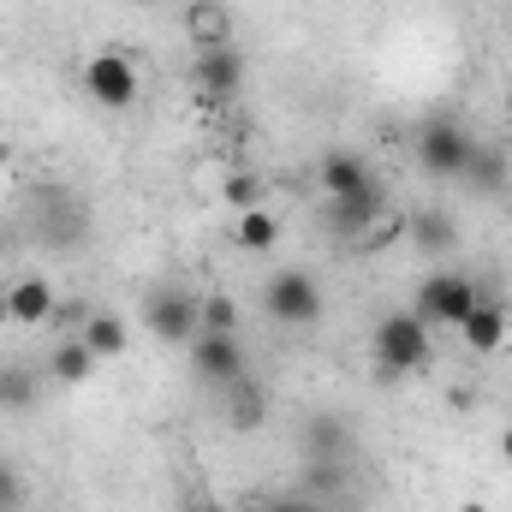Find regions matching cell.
<instances>
[{"instance_id": "ac0fdd59", "label": "cell", "mask_w": 512, "mask_h": 512, "mask_svg": "<svg viewBox=\"0 0 512 512\" xmlns=\"http://www.w3.org/2000/svg\"><path fill=\"white\" fill-rule=\"evenodd\" d=\"M459 179H465L471 191H501V185H507V155H501V149H483V143H477Z\"/></svg>"}, {"instance_id": "6da1fadb", "label": "cell", "mask_w": 512, "mask_h": 512, "mask_svg": "<svg viewBox=\"0 0 512 512\" xmlns=\"http://www.w3.org/2000/svg\"><path fill=\"white\" fill-rule=\"evenodd\" d=\"M370 352H376V370H382V376H411V370H423V364L435 358L429 322H423L417 310H387L382 322H376Z\"/></svg>"}, {"instance_id": "52a82bcc", "label": "cell", "mask_w": 512, "mask_h": 512, "mask_svg": "<svg viewBox=\"0 0 512 512\" xmlns=\"http://www.w3.org/2000/svg\"><path fill=\"white\" fill-rule=\"evenodd\" d=\"M322 221L340 233V239H370L376 227L387 221V185L382 179H370L364 191H352V197H328V209H322Z\"/></svg>"}, {"instance_id": "7a4b0ae2", "label": "cell", "mask_w": 512, "mask_h": 512, "mask_svg": "<svg viewBox=\"0 0 512 512\" xmlns=\"http://www.w3.org/2000/svg\"><path fill=\"white\" fill-rule=\"evenodd\" d=\"M262 310H268V322H280V328H316L322 310H328V298H322V280H316L310 268H280V274L262 286Z\"/></svg>"}, {"instance_id": "ba28073f", "label": "cell", "mask_w": 512, "mask_h": 512, "mask_svg": "<svg viewBox=\"0 0 512 512\" xmlns=\"http://www.w3.org/2000/svg\"><path fill=\"white\" fill-rule=\"evenodd\" d=\"M191 376L209 387H233L245 376V352H239V334H197L191 340Z\"/></svg>"}, {"instance_id": "83f0119b", "label": "cell", "mask_w": 512, "mask_h": 512, "mask_svg": "<svg viewBox=\"0 0 512 512\" xmlns=\"http://www.w3.org/2000/svg\"><path fill=\"white\" fill-rule=\"evenodd\" d=\"M501 459L512 465V429H501Z\"/></svg>"}, {"instance_id": "9c48e42d", "label": "cell", "mask_w": 512, "mask_h": 512, "mask_svg": "<svg viewBox=\"0 0 512 512\" xmlns=\"http://www.w3.org/2000/svg\"><path fill=\"white\" fill-rule=\"evenodd\" d=\"M191 84L209 96V102H227V96H239V84H245V54L227 42V48H197V60H191Z\"/></svg>"}, {"instance_id": "5bb4252c", "label": "cell", "mask_w": 512, "mask_h": 512, "mask_svg": "<svg viewBox=\"0 0 512 512\" xmlns=\"http://www.w3.org/2000/svg\"><path fill=\"white\" fill-rule=\"evenodd\" d=\"M376 173H370V161L364 155H352V149H328L322 155V191L328 197H352V191H364Z\"/></svg>"}, {"instance_id": "ffe728a7", "label": "cell", "mask_w": 512, "mask_h": 512, "mask_svg": "<svg viewBox=\"0 0 512 512\" xmlns=\"http://www.w3.org/2000/svg\"><path fill=\"white\" fill-rule=\"evenodd\" d=\"M197 322H203V334H239V298H227V292L197 298Z\"/></svg>"}, {"instance_id": "d6986e66", "label": "cell", "mask_w": 512, "mask_h": 512, "mask_svg": "<svg viewBox=\"0 0 512 512\" xmlns=\"http://www.w3.org/2000/svg\"><path fill=\"white\" fill-rule=\"evenodd\" d=\"M233 239H239V245H245V251H274V239H280V221H274V215H268V209H245V215H239V227H233Z\"/></svg>"}, {"instance_id": "f546056e", "label": "cell", "mask_w": 512, "mask_h": 512, "mask_svg": "<svg viewBox=\"0 0 512 512\" xmlns=\"http://www.w3.org/2000/svg\"><path fill=\"white\" fill-rule=\"evenodd\" d=\"M0 322H6V292H0Z\"/></svg>"}, {"instance_id": "30bf717a", "label": "cell", "mask_w": 512, "mask_h": 512, "mask_svg": "<svg viewBox=\"0 0 512 512\" xmlns=\"http://www.w3.org/2000/svg\"><path fill=\"white\" fill-rule=\"evenodd\" d=\"M298 441H304V459H340V465H352V453H358V435H352V423L340 411H310L304 429H298Z\"/></svg>"}, {"instance_id": "484cf974", "label": "cell", "mask_w": 512, "mask_h": 512, "mask_svg": "<svg viewBox=\"0 0 512 512\" xmlns=\"http://www.w3.org/2000/svg\"><path fill=\"white\" fill-rule=\"evenodd\" d=\"M90 316H96V310H90V298H60L48 322H54V328H78V334H84V322H90Z\"/></svg>"}, {"instance_id": "e0dca14e", "label": "cell", "mask_w": 512, "mask_h": 512, "mask_svg": "<svg viewBox=\"0 0 512 512\" xmlns=\"http://www.w3.org/2000/svg\"><path fill=\"white\" fill-rule=\"evenodd\" d=\"M78 340H84L96 358H120V352L131 346V328L114 316V310H96V316L84 322V334H78Z\"/></svg>"}, {"instance_id": "2e32d148", "label": "cell", "mask_w": 512, "mask_h": 512, "mask_svg": "<svg viewBox=\"0 0 512 512\" xmlns=\"http://www.w3.org/2000/svg\"><path fill=\"white\" fill-rule=\"evenodd\" d=\"M185 30H191L197 48H227V42H233V24H227V6H221V0H197V6L185 12Z\"/></svg>"}, {"instance_id": "8fae6325", "label": "cell", "mask_w": 512, "mask_h": 512, "mask_svg": "<svg viewBox=\"0 0 512 512\" xmlns=\"http://www.w3.org/2000/svg\"><path fill=\"white\" fill-rule=\"evenodd\" d=\"M54 304H60V292H54L42 274H24V280L6 292V322H18V328H42V322L54 316Z\"/></svg>"}, {"instance_id": "603a6c76", "label": "cell", "mask_w": 512, "mask_h": 512, "mask_svg": "<svg viewBox=\"0 0 512 512\" xmlns=\"http://www.w3.org/2000/svg\"><path fill=\"white\" fill-rule=\"evenodd\" d=\"M0 405H6V411L36 405V376H24V370H0Z\"/></svg>"}, {"instance_id": "5b68a950", "label": "cell", "mask_w": 512, "mask_h": 512, "mask_svg": "<svg viewBox=\"0 0 512 512\" xmlns=\"http://www.w3.org/2000/svg\"><path fill=\"white\" fill-rule=\"evenodd\" d=\"M143 322H149V334L167 340V346H191V340L203 334V322H197V298H191L185 286H155V292L143 298Z\"/></svg>"}, {"instance_id": "3957f363", "label": "cell", "mask_w": 512, "mask_h": 512, "mask_svg": "<svg viewBox=\"0 0 512 512\" xmlns=\"http://www.w3.org/2000/svg\"><path fill=\"white\" fill-rule=\"evenodd\" d=\"M471 149H477V137L465 131L459 114H429V120L417 126V173H429V179H459L465 161H471Z\"/></svg>"}, {"instance_id": "7402d4cb", "label": "cell", "mask_w": 512, "mask_h": 512, "mask_svg": "<svg viewBox=\"0 0 512 512\" xmlns=\"http://www.w3.org/2000/svg\"><path fill=\"white\" fill-rule=\"evenodd\" d=\"M346 471H352V465H340V459H304V495H328V489H340Z\"/></svg>"}, {"instance_id": "7c38bea8", "label": "cell", "mask_w": 512, "mask_h": 512, "mask_svg": "<svg viewBox=\"0 0 512 512\" xmlns=\"http://www.w3.org/2000/svg\"><path fill=\"white\" fill-rule=\"evenodd\" d=\"M459 340H465L471 352H501V346H507V304L483 292V298L471 304V316L459 322Z\"/></svg>"}, {"instance_id": "4fadbf2b", "label": "cell", "mask_w": 512, "mask_h": 512, "mask_svg": "<svg viewBox=\"0 0 512 512\" xmlns=\"http://www.w3.org/2000/svg\"><path fill=\"white\" fill-rule=\"evenodd\" d=\"M405 233H411V245L423 256H447L453 245H459V221L447 215V209H411V221H405Z\"/></svg>"}, {"instance_id": "9a60e30c", "label": "cell", "mask_w": 512, "mask_h": 512, "mask_svg": "<svg viewBox=\"0 0 512 512\" xmlns=\"http://www.w3.org/2000/svg\"><path fill=\"white\" fill-rule=\"evenodd\" d=\"M96 364H102V358H96V352H90L78 334H66V340L48 352V376H54V382H66V387L90 382V370H96Z\"/></svg>"}, {"instance_id": "44dd1931", "label": "cell", "mask_w": 512, "mask_h": 512, "mask_svg": "<svg viewBox=\"0 0 512 512\" xmlns=\"http://www.w3.org/2000/svg\"><path fill=\"white\" fill-rule=\"evenodd\" d=\"M262 417H268V399H262V387L233 382V405H227V423H233V429H256Z\"/></svg>"}, {"instance_id": "277c9868", "label": "cell", "mask_w": 512, "mask_h": 512, "mask_svg": "<svg viewBox=\"0 0 512 512\" xmlns=\"http://www.w3.org/2000/svg\"><path fill=\"white\" fill-rule=\"evenodd\" d=\"M483 298V286L471 280V274H459V268H441V274H429L423 286H417V298H411V310L429 322V328H453L459 334V322L471 316V304Z\"/></svg>"}, {"instance_id": "8992f818", "label": "cell", "mask_w": 512, "mask_h": 512, "mask_svg": "<svg viewBox=\"0 0 512 512\" xmlns=\"http://www.w3.org/2000/svg\"><path fill=\"white\" fill-rule=\"evenodd\" d=\"M84 90H90V102H96V108L126 114L131 102H137V66H131L126 54L102 48V54H90V60H84Z\"/></svg>"}, {"instance_id": "4dcf8cb0", "label": "cell", "mask_w": 512, "mask_h": 512, "mask_svg": "<svg viewBox=\"0 0 512 512\" xmlns=\"http://www.w3.org/2000/svg\"><path fill=\"white\" fill-rule=\"evenodd\" d=\"M137 6H155V0H137Z\"/></svg>"}, {"instance_id": "f1b7e54d", "label": "cell", "mask_w": 512, "mask_h": 512, "mask_svg": "<svg viewBox=\"0 0 512 512\" xmlns=\"http://www.w3.org/2000/svg\"><path fill=\"white\" fill-rule=\"evenodd\" d=\"M459 512H489V507H483V501H465V507H459Z\"/></svg>"}, {"instance_id": "4316f807", "label": "cell", "mask_w": 512, "mask_h": 512, "mask_svg": "<svg viewBox=\"0 0 512 512\" xmlns=\"http://www.w3.org/2000/svg\"><path fill=\"white\" fill-rule=\"evenodd\" d=\"M268 512H322L316 501H304V495H286V501H274Z\"/></svg>"}, {"instance_id": "d4e9b609", "label": "cell", "mask_w": 512, "mask_h": 512, "mask_svg": "<svg viewBox=\"0 0 512 512\" xmlns=\"http://www.w3.org/2000/svg\"><path fill=\"white\" fill-rule=\"evenodd\" d=\"M24 477H18V465L12 459H0V512H24Z\"/></svg>"}, {"instance_id": "cb8c5ba5", "label": "cell", "mask_w": 512, "mask_h": 512, "mask_svg": "<svg viewBox=\"0 0 512 512\" xmlns=\"http://www.w3.org/2000/svg\"><path fill=\"white\" fill-rule=\"evenodd\" d=\"M227 203H233L239 215H245V209H262V179H256V173H233V179H227Z\"/></svg>"}]
</instances>
